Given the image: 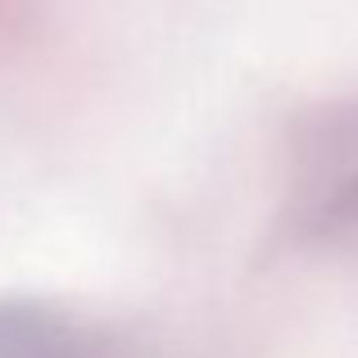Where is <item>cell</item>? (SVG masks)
I'll return each mask as SVG.
<instances>
[{
	"instance_id": "cell-1",
	"label": "cell",
	"mask_w": 358,
	"mask_h": 358,
	"mask_svg": "<svg viewBox=\"0 0 358 358\" xmlns=\"http://www.w3.org/2000/svg\"><path fill=\"white\" fill-rule=\"evenodd\" d=\"M277 236L290 245H358V96L317 109L295 131Z\"/></svg>"
},
{
	"instance_id": "cell-2",
	"label": "cell",
	"mask_w": 358,
	"mask_h": 358,
	"mask_svg": "<svg viewBox=\"0 0 358 358\" xmlns=\"http://www.w3.org/2000/svg\"><path fill=\"white\" fill-rule=\"evenodd\" d=\"M0 358H145V350L50 299H0Z\"/></svg>"
}]
</instances>
